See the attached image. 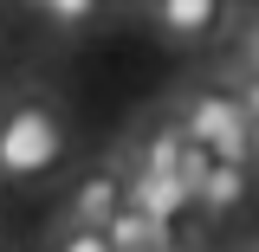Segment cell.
Listing matches in <instances>:
<instances>
[{
    "label": "cell",
    "instance_id": "2",
    "mask_svg": "<svg viewBox=\"0 0 259 252\" xmlns=\"http://www.w3.org/2000/svg\"><path fill=\"white\" fill-rule=\"evenodd\" d=\"M175 129L188 142H201L214 162H246V110L227 84H194L175 110Z\"/></svg>",
    "mask_w": 259,
    "mask_h": 252
},
{
    "label": "cell",
    "instance_id": "13",
    "mask_svg": "<svg viewBox=\"0 0 259 252\" xmlns=\"http://www.w3.org/2000/svg\"><path fill=\"white\" fill-rule=\"evenodd\" d=\"M246 168H259V117L246 123Z\"/></svg>",
    "mask_w": 259,
    "mask_h": 252
},
{
    "label": "cell",
    "instance_id": "10",
    "mask_svg": "<svg viewBox=\"0 0 259 252\" xmlns=\"http://www.w3.org/2000/svg\"><path fill=\"white\" fill-rule=\"evenodd\" d=\"M52 252H110V239H104V226H65Z\"/></svg>",
    "mask_w": 259,
    "mask_h": 252
},
{
    "label": "cell",
    "instance_id": "1",
    "mask_svg": "<svg viewBox=\"0 0 259 252\" xmlns=\"http://www.w3.org/2000/svg\"><path fill=\"white\" fill-rule=\"evenodd\" d=\"M71 156V129L65 110L46 91H20L0 104V181L7 188H39L52 181Z\"/></svg>",
    "mask_w": 259,
    "mask_h": 252
},
{
    "label": "cell",
    "instance_id": "7",
    "mask_svg": "<svg viewBox=\"0 0 259 252\" xmlns=\"http://www.w3.org/2000/svg\"><path fill=\"white\" fill-rule=\"evenodd\" d=\"M104 239H110V252H162V226L143 220L136 207H117L104 220Z\"/></svg>",
    "mask_w": 259,
    "mask_h": 252
},
{
    "label": "cell",
    "instance_id": "6",
    "mask_svg": "<svg viewBox=\"0 0 259 252\" xmlns=\"http://www.w3.org/2000/svg\"><path fill=\"white\" fill-rule=\"evenodd\" d=\"M246 188H253V168H246V162H214L207 181L194 188V207H201L207 220H227V214L246 200Z\"/></svg>",
    "mask_w": 259,
    "mask_h": 252
},
{
    "label": "cell",
    "instance_id": "8",
    "mask_svg": "<svg viewBox=\"0 0 259 252\" xmlns=\"http://www.w3.org/2000/svg\"><path fill=\"white\" fill-rule=\"evenodd\" d=\"M207 168H214V156H207L201 142H188V136H182V156H175V181L188 188V207H194V188L207 181Z\"/></svg>",
    "mask_w": 259,
    "mask_h": 252
},
{
    "label": "cell",
    "instance_id": "9",
    "mask_svg": "<svg viewBox=\"0 0 259 252\" xmlns=\"http://www.w3.org/2000/svg\"><path fill=\"white\" fill-rule=\"evenodd\" d=\"M52 26H84V20H97L104 13V0H32Z\"/></svg>",
    "mask_w": 259,
    "mask_h": 252
},
{
    "label": "cell",
    "instance_id": "11",
    "mask_svg": "<svg viewBox=\"0 0 259 252\" xmlns=\"http://www.w3.org/2000/svg\"><path fill=\"white\" fill-rule=\"evenodd\" d=\"M240 65H246V71L259 78V7L246 13V32H240Z\"/></svg>",
    "mask_w": 259,
    "mask_h": 252
},
{
    "label": "cell",
    "instance_id": "4",
    "mask_svg": "<svg viewBox=\"0 0 259 252\" xmlns=\"http://www.w3.org/2000/svg\"><path fill=\"white\" fill-rule=\"evenodd\" d=\"M123 188H130V175L117 168V162L84 168V181L71 188V226H104L117 207H123Z\"/></svg>",
    "mask_w": 259,
    "mask_h": 252
},
{
    "label": "cell",
    "instance_id": "3",
    "mask_svg": "<svg viewBox=\"0 0 259 252\" xmlns=\"http://www.w3.org/2000/svg\"><path fill=\"white\" fill-rule=\"evenodd\" d=\"M149 20L168 45H214L233 20V0H149Z\"/></svg>",
    "mask_w": 259,
    "mask_h": 252
},
{
    "label": "cell",
    "instance_id": "5",
    "mask_svg": "<svg viewBox=\"0 0 259 252\" xmlns=\"http://www.w3.org/2000/svg\"><path fill=\"white\" fill-rule=\"evenodd\" d=\"M123 207H136L143 220H156V226H175V214H188V188L175 175H156V168H130Z\"/></svg>",
    "mask_w": 259,
    "mask_h": 252
},
{
    "label": "cell",
    "instance_id": "12",
    "mask_svg": "<svg viewBox=\"0 0 259 252\" xmlns=\"http://www.w3.org/2000/svg\"><path fill=\"white\" fill-rule=\"evenodd\" d=\"M233 97H240V110H246V123H253V117H259V78H253V71L240 78V91H233Z\"/></svg>",
    "mask_w": 259,
    "mask_h": 252
}]
</instances>
